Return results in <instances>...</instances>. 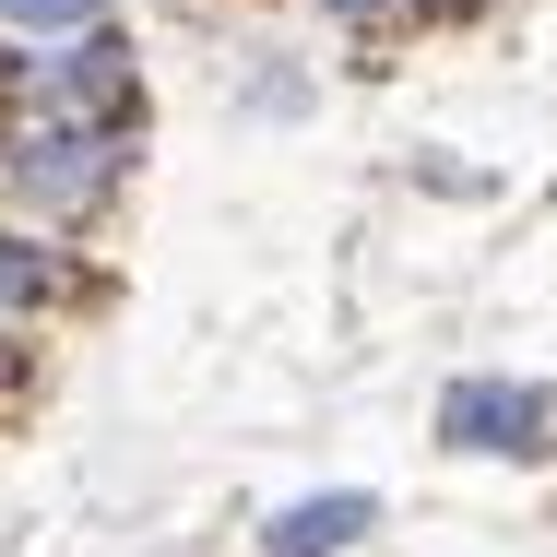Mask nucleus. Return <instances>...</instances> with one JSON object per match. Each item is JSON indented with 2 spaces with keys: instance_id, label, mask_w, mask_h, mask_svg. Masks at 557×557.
<instances>
[{
  "instance_id": "1",
  "label": "nucleus",
  "mask_w": 557,
  "mask_h": 557,
  "mask_svg": "<svg viewBox=\"0 0 557 557\" xmlns=\"http://www.w3.org/2000/svg\"><path fill=\"white\" fill-rule=\"evenodd\" d=\"M0 178H12V202H36V214H84V202H108V178H119V131L24 119V131L0 143Z\"/></svg>"
},
{
  "instance_id": "5",
  "label": "nucleus",
  "mask_w": 557,
  "mask_h": 557,
  "mask_svg": "<svg viewBox=\"0 0 557 557\" xmlns=\"http://www.w3.org/2000/svg\"><path fill=\"white\" fill-rule=\"evenodd\" d=\"M0 24H24V36H96L108 0H0Z\"/></svg>"
},
{
  "instance_id": "7",
  "label": "nucleus",
  "mask_w": 557,
  "mask_h": 557,
  "mask_svg": "<svg viewBox=\"0 0 557 557\" xmlns=\"http://www.w3.org/2000/svg\"><path fill=\"white\" fill-rule=\"evenodd\" d=\"M321 12H344V24H392L404 0H321Z\"/></svg>"
},
{
  "instance_id": "8",
  "label": "nucleus",
  "mask_w": 557,
  "mask_h": 557,
  "mask_svg": "<svg viewBox=\"0 0 557 557\" xmlns=\"http://www.w3.org/2000/svg\"><path fill=\"white\" fill-rule=\"evenodd\" d=\"M0 380H12V344H0Z\"/></svg>"
},
{
  "instance_id": "2",
  "label": "nucleus",
  "mask_w": 557,
  "mask_h": 557,
  "mask_svg": "<svg viewBox=\"0 0 557 557\" xmlns=\"http://www.w3.org/2000/svg\"><path fill=\"white\" fill-rule=\"evenodd\" d=\"M24 96H36V119H60V131H131V48H119V24L60 36L48 60H24Z\"/></svg>"
},
{
  "instance_id": "4",
  "label": "nucleus",
  "mask_w": 557,
  "mask_h": 557,
  "mask_svg": "<svg viewBox=\"0 0 557 557\" xmlns=\"http://www.w3.org/2000/svg\"><path fill=\"white\" fill-rule=\"evenodd\" d=\"M356 534H380V498H368V486H321V498H297V510L261 522L273 557H344Z\"/></svg>"
},
{
  "instance_id": "6",
  "label": "nucleus",
  "mask_w": 557,
  "mask_h": 557,
  "mask_svg": "<svg viewBox=\"0 0 557 557\" xmlns=\"http://www.w3.org/2000/svg\"><path fill=\"white\" fill-rule=\"evenodd\" d=\"M48 285H60V273H48L36 249H12V237H0V309H36Z\"/></svg>"
},
{
  "instance_id": "3",
  "label": "nucleus",
  "mask_w": 557,
  "mask_h": 557,
  "mask_svg": "<svg viewBox=\"0 0 557 557\" xmlns=\"http://www.w3.org/2000/svg\"><path fill=\"white\" fill-rule=\"evenodd\" d=\"M440 440L486 450V462H546L557 450V392L546 380H450L440 392Z\"/></svg>"
}]
</instances>
